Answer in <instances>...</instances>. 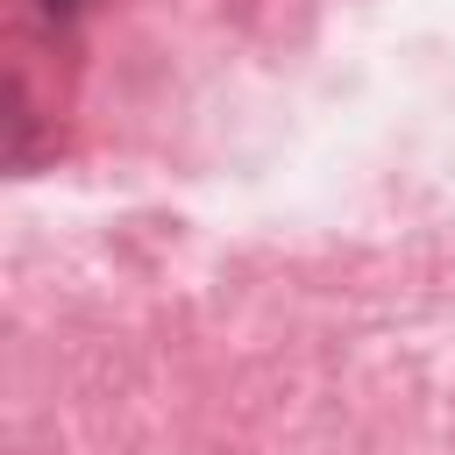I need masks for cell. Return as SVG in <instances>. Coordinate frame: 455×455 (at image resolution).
I'll use <instances>...</instances> for the list:
<instances>
[{
    "label": "cell",
    "mask_w": 455,
    "mask_h": 455,
    "mask_svg": "<svg viewBox=\"0 0 455 455\" xmlns=\"http://www.w3.org/2000/svg\"><path fill=\"white\" fill-rule=\"evenodd\" d=\"M43 7H50V14H71V7H78V0H43Z\"/></svg>",
    "instance_id": "cell-1"
}]
</instances>
